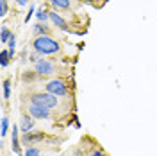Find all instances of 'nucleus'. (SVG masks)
Wrapping results in <instances>:
<instances>
[{
	"label": "nucleus",
	"instance_id": "1",
	"mask_svg": "<svg viewBox=\"0 0 157 156\" xmlns=\"http://www.w3.org/2000/svg\"><path fill=\"white\" fill-rule=\"evenodd\" d=\"M32 49L34 52H39L41 56H47V54H56L61 50L59 41L52 38V36H36L32 41Z\"/></svg>",
	"mask_w": 157,
	"mask_h": 156
},
{
	"label": "nucleus",
	"instance_id": "2",
	"mask_svg": "<svg viewBox=\"0 0 157 156\" xmlns=\"http://www.w3.org/2000/svg\"><path fill=\"white\" fill-rule=\"evenodd\" d=\"M30 104H38V106H43V108H56L59 104V99L56 95H52L48 92H45V93H34V95H30Z\"/></svg>",
	"mask_w": 157,
	"mask_h": 156
},
{
	"label": "nucleus",
	"instance_id": "3",
	"mask_svg": "<svg viewBox=\"0 0 157 156\" xmlns=\"http://www.w3.org/2000/svg\"><path fill=\"white\" fill-rule=\"evenodd\" d=\"M47 92L56 95V97H66L68 95V84L63 81V79H52L47 83Z\"/></svg>",
	"mask_w": 157,
	"mask_h": 156
},
{
	"label": "nucleus",
	"instance_id": "4",
	"mask_svg": "<svg viewBox=\"0 0 157 156\" xmlns=\"http://www.w3.org/2000/svg\"><path fill=\"white\" fill-rule=\"evenodd\" d=\"M34 72L39 77H48L52 74H56V65L52 61H48V59H41L39 63L34 65Z\"/></svg>",
	"mask_w": 157,
	"mask_h": 156
},
{
	"label": "nucleus",
	"instance_id": "5",
	"mask_svg": "<svg viewBox=\"0 0 157 156\" xmlns=\"http://www.w3.org/2000/svg\"><path fill=\"white\" fill-rule=\"evenodd\" d=\"M27 113H29L32 118H43V120H48V118L52 117L48 108L38 106V104H30V106L27 108Z\"/></svg>",
	"mask_w": 157,
	"mask_h": 156
},
{
	"label": "nucleus",
	"instance_id": "6",
	"mask_svg": "<svg viewBox=\"0 0 157 156\" xmlns=\"http://www.w3.org/2000/svg\"><path fill=\"white\" fill-rule=\"evenodd\" d=\"M43 138H45V133H41V131H30V133H25V135L21 137V142H23L25 146H30V144L41 142Z\"/></svg>",
	"mask_w": 157,
	"mask_h": 156
},
{
	"label": "nucleus",
	"instance_id": "7",
	"mask_svg": "<svg viewBox=\"0 0 157 156\" xmlns=\"http://www.w3.org/2000/svg\"><path fill=\"white\" fill-rule=\"evenodd\" d=\"M20 129L23 131V135L34 131V118L30 117L29 113H23L21 115V118H20Z\"/></svg>",
	"mask_w": 157,
	"mask_h": 156
},
{
	"label": "nucleus",
	"instance_id": "8",
	"mask_svg": "<svg viewBox=\"0 0 157 156\" xmlns=\"http://www.w3.org/2000/svg\"><path fill=\"white\" fill-rule=\"evenodd\" d=\"M50 20H52V23L56 25V27H59V29H63V31H68V22L63 18L59 13H56V11H50Z\"/></svg>",
	"mask_w": 157,
	"mask_h": 156
},
{
	"label": "nucleus",
	"instance_id": "9",
	"mask_svg": "<svg viewBox=\"0 0 157 156\" xmlns=\"http://www.w3.org/2000/svg\"><path fill=\"white\" fill-rule=\"evenodd\" d=\"M18 129L20 126H13V137H11V146H13V151L16 154H21V149H20V137H18Z\"/></svg>",
	"mask_w": 157,
	"mask_h": 156
},
{
	"label": "nucleus",
	"instance_id": "10",
	"mask_svg": "<svg viewBox=\"0 0 157 156\" xmlns=\"http://www.w3.org/2000/svg\"><path fill=\"white\" fill-rule=\"evenodd\" d=\"M32 31H34L36 36H50V29L45 25V23H36Z\"/></svg>",
	"mask_w": 157,
	"mask_h": 156
},
{
	"label": "nucleus",
	"instance_id": "11",
	"mask_svg": "<svg viewBox=\"0 0 157 156\" xmlns=\"http://www.w3.org/2000/svg\"><path fill=\"white\" fill-rule=\"evenodd\" d=\"M52 2V6L56 7V9H63V11H66L71 7V0H50Z\"/></svg>",
	"mask_w": 157,
	"mask_h": 156
},
{
	"label": "nucleus",
	"instance_id": "12",
	"mask_svg": "<svg viewBox=\"0 0 157 156\" xmlns=\"http://www.w3.org/2000/svg\"><path fill=\"white\" fill-rule=\"evenodd\" d=\"M9 59H11V56H9V50H0V67L2 68H6L7 65H9Z\"/></svg>",
	"mask_w": 157,
	"mask_h": 156
},
{
	"label": "nucleus",
	"instance_id": "13",
	"mask_svg": "<svg viewBox=\"0 0 157 156\" xmlns=\"http://www.w3.org/2000/svg\"><path fill=\"white\" fill-rule=\"evenodd\" d=\"M7 131H9V118L4 115V117H2V124H0V137L4 138L7 135Z\"/></svg>",
	"mask_w": 157,
	"mask_h": 156
},
{
	"label": "nucleus",
	"instance_id": "14",
	"mask_svg": "<svg viewBox=\"0 0 157 156\" xmlns=\"http://www.w3.org/2000/svg\"><path fill=\"white\" fill-rule=\"evenodd\" d=\"M11 36H13V32H11L7 27H2V32H0V41H2V43H9Z\"/></svg>",
	"mask_w": 157,
	"mask_h": 156
},
{
	"label": "nucleus",
	"instance_id": "15",
	"mask_svg": "<svg viewBox=\"0 0 157 156\" xmlns=\"http://www.w3.org/2000/svg\"><path fill=\"white\" fill-rule=\"evenodd\" d=\"M36 16H38L39 23H45L47 20H50V11H43V9H39L38 13H36Z\"/></svg>",
	"mask_w": 157,
	"mask_h": 156
},
{
	"label": "nucleus",
	"instance_id": "16",
	"mask_svg": "<svg viewBox=\"0 0 157 156\" xmlns=\"http://www.w3.org/2000/svg\"><path fill=\"white\" fill-rule=\"evenodd\" d=\"M38 77H39V76L36 74V72H34V74H32V72H25V74L21 76V79H23V81H27V83H34Z\"/></svg>",
	"mask_w": 157,
	"mask_h": 156
},
{
	"label": "nucleus",
	"instance_id": "17",
	"mask_svg": "<svg viewBox=\"0 0 157 156\" xmlns=\"http://www.w3.org/2000/svg\"><path fill=\"white\" fill-rule=\"evenodd\" d=\"M2 90H4V99L11 97V81H4L2 83Z\"/></svg>",
	"mask_w": 157,
	"mask_h": 156
},
{
	"label": "nucleus",
	"instance_id": "18",
	"mask_svg": "<svg viewBox=\"0 0 157 156\" xmlns=\"http://www.w3.org/2000/svg\"><path fill=\"white\" fill-rule=\"evenodd\" d=\"M23 156H41V151H39L38 147H27V149H25V154Z\"/></svg>",
	"mask_w": 157,
	"mask_h": 156
},
{
	"label": "nucleus",
	"instance_id": "19",
	"mask_svg": "<svg viewBox=\"0 0 157 156\" xmlns=\"http://www.w3.org/2000/svg\"><path fill=\"white\" fill-rule=\"evenodd\" d=\"M7 14V0H0V16L4 18Z\"/></svg>",
	"mask_w": 157,
	"mask_h": 156
},
{
	"label": "nucleus",
	"instance_id": "20",
	"mask_svg": "<svg viewBox=\"0 0 157 156\" xmlns=\"http://www.w3.org/2000/svg\"><path fill=\"white\" fill-rule=\"evenodd\" d=\"M41 54H39V52H32V54H30V61H32V63H34V65H36V63H39V61H41Z\"/></svg>",
	"mask_w": 157,
	"mask_h": 156
},
{
	"label": "nucleus",
	"instance_id": "21",
	"mask_svg": "<svg viewBox=\"0 0 157 156\" xmlns=\"http://www.w3.org/2000/svg\"><path fill=\"white\" fill-rule=\"evenodd\" d=\"M88 156H104V153H102L100 149H95V151H91Z\"/></svg>",
	"mask_w": 157,
	"mask_h": 156
},
{
	"label": "nucleus",
	"instance_id": "22",
	"mask_svg": "<svg viewBox=\"0 0 157 156\" xmlns=\"http://www.w3.org/2000/svg\"><path fill=\"white\" fill-rule=\"evenodd\" d=\"M34 11H36V7L32 6V7L29 9V13H27V16H25V22H29V20H30V16H32V13H34Z\"/></svg>",
	"mask_w": 157,
	"mask_h": 156
},
{
	"label": "nucleus",
	"instance_id": "23",
	"mask_svg": "<svg viewBox=\"0 0 157 156\" xmlns=\"http://www.w3.org/2000/svg\"><path fill=\"white\" fill-rule=\"evenodd\" d=\"M27 2H29V0H16V4L21 6V7H23V6H27Z\"/></svg>",
	"mask_w": 157,
	"mask_h": 156
},
{
	"label": "nucleus",
	"instance_id": "24",
	"mask_svg": "<svg viewBox=\"0 0 157 156\" xmlns=\"http://www.w3.org/2000/svg\"><path fill=\"white\" fill-rule=\"evenodd\" d=\"M73 156H82V151H80V149H77V151H75V154Z\"/></svg>",
	"mask_w": 157,
	"mask_h": 156
},
{
	"label": "nucleus",
	"instance_id": "25",
	"mask_svg": "<svg viewBox=\"0 0 157 156\" xmlns=\"http://www.w3.org/2000/svg\"><path fill=\"white\" fill-rule=\"evenodd\" d=\"M84 2H95V0H84Z\"/></svg>",
	"mask_w": 157,
	"mask_h": 156
}]
</instances>
